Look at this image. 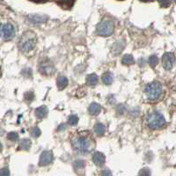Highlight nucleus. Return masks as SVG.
Wrapping results in <instances>:
<instances>
[{"label":"nucleus","instance_id":"nucleus-1","mask_svg":"<svg viewBox=\"0 0 176 176\" xmlns=\"http://www.w3.org/2000/svg\"><path fill=\"white\" fill-rule=\"evenodd\" d=\"M37 39L35 34L33 32H26L22 34L19 42V49L24 52H28L32 50L35 47Z\"/></svg>","mask_w":176,"mask_h":176},{"label":"nucleus","instance_id":"nucleus-2","mask_svg":"<svg viewBox=\"0 0 176 176\" xmlns=\"http://www.w3.org/2000/svg\"><path fill=\"white\" fill-rule=\"evenodd\" d=\"M145 93L151 101H155L159 98L162 93V86L158 82H153V83L147 85L145 88Z\"/></svg>","mask_w":176,"mask_h":176},{"label":"nucleus","instance_id":"nucleus-3","mask_svg":"<svg viewBox=\"0 0 176 176\" xmlns=\"http://www.w3.org/2000/svg\"><path fill=\"white\" fill-rule=\"evenodd\" d=\"M165 123H166V120L164 116L158 112H154L149 116L148 125L153 130L160 129L161 127L165 125Z\"/></svg>","mask_w":176,"mask_h":176},{"label":"nucleus","instance_id":"nucleus-4","mask_svg":"<svg viewBox=\"0 0 176 176\" xmlns=\"http://www.w3.org/2000/svg\"><path fill=\"white\" fill-rule=\"evenodd\" d=\"M114 29H115V26L111 20L105 19L98 25L97 32L101 36L107 37V36L111 35L114 33Z\"/></svg>","mask_w":176,"mask_h":176},{"label":"nucleus","instance_id":"nucleus-5","mask_svg":"<svg viewBox=\"0 0 176 176\" xmlns=\"http://www.w3.org/2000/svg\"><path fill=\"white\" fill-rule=\"evenodd\" d=\"M72 145L75 150H77L79 153H86L90 151L91 147V143L85 137L81 136L73 140Z\"/></svg>","mask_w":176,"mask_h":176},{"label":"nucleus","instance_id":"nucleus-6","mask_svg":"<svg viewBox=\"0 0 176 176\" xmlns=\"http://www.w3.org/2000/svg\"><path fill=\"white\" fill-rule=\"evenodd\" d=\"M15 35V28L10 23L0 25V37L4 40H12Z\"/></svg>","mask_w":176,"mask_h":176},{"label":"nucleus","instance_id":"nucleus-7","mask_svg":"<svg viewBox=\"0 0 176 176\" xmlns=\"http://www.w3.org/2000/svg\"><path fill=\"white\" fill-rule=\"evenodd\" d=\"M39 71L42 75L49 76V75H51L54 73L55 67H54V65L51 63L50 61L49 60V59H46V60L42 61V63L40 64V65H39Z\"/></svg>","mask_w":176,"mask_h":176},{"label":"nucleus","instance_id":"nucleus-8","mask_svg":"<svg viewBox=\"0 0 176 176\" xmlns=\"http://www.w3.org/2000/svg\"><path fill=\"white\" fill-rule=\"evenodd\" d=\"M175 62V57L173 53L167 52L166 54H164L162 57V64L164 69L167 70H170L173 66V64Z\"/></svg>","mask_w":176,"mask_h":176},{"label":"nucleus","instance_id":"nucleus-9","mask_svg":"<svg viewBox=\"0 0 176 176\" xmlns=\"http://www.w3.org/2000/svg\"><path fill=\"white\" fill-rule=\"evenodd\" d=\"M53 159H54V156H53L52 152H50V151H44L41 154L40 160H39V166H41V167L48 166L53 161Z\"/></svg>","mask_w":176,"mask_h":176},{"label":"nucleus","instance_id":"nucleus-10","mask_svg":"<svg viewBox=\"0 0 176 176\" xmlns=\"http://www.w3.org/2000/svg\"><path fill=\"white\" fill-rule=\"evenodd\" d=\"M93 161L96 166L101 167L102 165H104V163L106 161V157H105V155L103 153H100V152H96V153H93Z\"/></svg>","mask_w":176,"mask_h":176},{"label":"nucleus","instance_id":"nucleus-11","mask_svg":"<svg viewBox=\"0 0 176 176\" xmlns=\"http://www.w3.org/2000/svg\"><path fill=\"white\" fill-rule=\"evenodd\" d=\"M124 48H125V42L123 41H118L112 46V53L115 55H118L124 49Z\"/></svg>","mask_w":176,"mask_h":176},{"label":"nucleus","instance_id":"nucleus-12","mask_svg":"<svg viewBox=\"0 0 176 176\" xmlns=\"http://www.w3.org/2000/svg\"><path fill=\"white\" fill-rule=\"evenodd\" d=\"M48 107H45V106H42V107H38L35 109V116H37V118L39 119H42L44 117H46L47 115H48Z\"/></svg>","mask_w":176,"mask_h":176},{"label":"nucleus","instance_id":"nucleus-13","mask_svg":"<svg viewBox=\"0 0 176 176\" xmlns=\"http://www.w3.org/2000/svg\"><path fill=\"white\" fill-rule=\"evenodd\" d=\"M101 110V106L98 104V103H92L89 107V113L92 115V116H98Z\"/></svg>","mask_w":176,"mask_h":176},{"label":"nucleus","instance_id":"nucleus-14","mask_svg":"<svg viewBox=\"0 0 176 176\" xmlns=\"http://www.w3.org/2000/svg\"><path fill=\"white\" fill-rule=\"evenodd\" d=\"M48 18L47 17H44V16H41V15H33L29 18V20L30 22L33 24H36V23H43L45 22Z\"/></svg>","mask_w":176,"mask_h":176},{"label":"nucleus","instance_id":"nucleus-15","mask_svg":"<svg viewBox=\"0 0 176 176\" xmlns=\"http://www.w3.org/2000/svg\"><path fill=\"white\" fill-rule=\"evenodd\" d=\"M56 85H57V88L59 90H64L68 85V79H67V78H65V77L61 76V77H59L57 79Z\"/></svg>","mask_w":176,"mask_h":176},{"label":"nucleus","instance_id":"nucleus-16","mask_svg":"<svg viewBox=\"0 0 176 176\" xmlns=\"http://www.w3.org/2000/svg\"><path fill=\"white\" fill-rule=\"evenodd\" d=\"M98 80H99V78H98L97 75L90 74L88 75L87 78H86V84L89 86H94L97 85Z\"/></svg>","mask_w":176,"mask_h":176},{"label":"nucleus","instance_id":"nucleus-17","mask_svg":"<svg viewBox=\"0 0 176 176\" xmlns=\"http://www.w3.org/2000/svg\"><path fill=\"white\" fill-rule=\"evenodd\" d=\"M102 81H103V83L105 84V85H111L113 83V81H114V76L112 74L111 72H106V73H104V74L102 75Z\"/></svg>","mask_w":176,"mask_h":176},{"label":"nucleus","instance_id":"nucleus-18","mask_svg":"<svg viewBox=\"0 0 176 176\" xmlns=\"http://www.w3.org/2000/svg\"><path fill=\"white\" fill-rule=\"evenodd\" d=\"M74 2L75 0H59L58 1L59 5L65 9H69L70 7H72V5H74Z\"/></svg>","mask_w":176,"mask_h":176},{"label":"nucleus","instance_id":"nucleus-19","mask_svg":"<svg viewBox=\"0 0 176 176\" xmlns=\"http://www.w3.org/2000/svg\"><path fill=\"white\" fill-rule=\"evenodd\" d=\"M31 147V141L29 139H23L20 144H19V149L20 150H26V151H28Z\"/></svg>","mask_w":176,"mask_h":176},{"label":"nucleus","instance_id":"nucleus-20","mask_svg":"<svg viewBox=\"0 0 176 176\" xmlns=\"http://www.w3.org/2000/svg\"><path fill=\"white\" fill-rule=\"evenodd\" d=\"M94 131L99 136H102L105 133V126L103 125L102 123H101V122H99V123H97L96 125L94 126Z\"/></svg>","mask_w":176,"mask_h":176},{"label":"nucleus","instance_id":"nucleus-21","mask_svg":"<svg viewBox=\"0 0 176 176\" xmlns=\"http://www.w3.org/2000/svg\"><path fill=\"white\" fill-rule=\"evenodd\" d=\"M122 63L123 65H133L135 63L134 57L131 56V55H125V56L122 57Z\"/></svg>","mask_w":176,"mask_h":176},{"label":"nucleus","instance_id":"nucleus-22","mask_svg":"<svg viewBox=\"0 0 176 176\" xmlns=\"http://www.w3.org/2000/svg\"><path fill=\"white\" fill-rule=\"evenodd\" d=\"M68 122H69L70 125L71 126H75L78 124V122H79V117L76 116V115H72V116H70L69 117V119H68Z\"/></svg>","mask_w":176,"mask_h":176},{"label":"nucleus","instance_id":"nucleus-23","mask_svg":"<svg viewBox=\"0 0 176 176\" xmlns=\"http://www.w3.org/2000/svg\"><path fill=\"white\" fill-rule=\"evenodd\" d=\"M85 161L83 160H77V161H75L74 164H73V167L76 170H80V169H82L85 167Z\"/></svg>","mask_w":176,"mask_h":176},{"label":"nucleus","instance_id":"nucleus-24","mask_svg":"<svg viewBox=\"0 0 176 176\" xmlns=\"http://www.w3.org/2000/svg\"><path fill=\"white\" fill-rule=\"evenodd\" d=\"M158 62V59L156 56H152L150 58H149V64L151 65V66L154 68L156 65H157Z\"/></svg>","mask_w":176,"mask_h":176},{"label":"nucleus","instance_id":"nucleus-25","mask_svg":"<svg viewBox=\"0 0 176 176\" xmlns=\"http://www.w3.org/2000/svg\"><path fill=\"white\" fill-rule=\"evenodd\" d=\"M41 130L40 129L38 128V127H34V128H33L32 130H31V135H32L34 137H40V135H41Z\"/></svg>","mask_w":176,"mask_h":176},{"label":"nucleus","instance_id":"nucleus-26","mask_svg":"<svg viewBox=\"0 0 176 176\" xmlns=\"http://www.w3.org/2000/svg\"><path fill=\"white\" fill-rule=\"evenodd\" d=\"M7 138L11 141H16V140L19 139V135L17 134L16 132H11L7 135Z\"/></svg>","mask_w":176,"mask_h":176},{"label":"nucleus","instance_id":"nucleus-27","mask_svg":"<svg viewBox=\"0 0 176 176\" xmlns=\"http://www.w3.org/2000/svg\"><path fill=\"white\" fill-rule=\"evenodd\" d=\"M126 108L124 106H122V105H119L118 107H116V112H117V114H119V115H123L124 114V112H125Z\"/></svg>","mask_w":176,"mask_h":176},{"label":"nucleus","instance_id":"nucleus-28","mask_svg":"<svg viewBox=\"0 0 176 176\" xmlns=\"http://www.w3.org/2000/svg\"><path fill=\"white\" fill-rule=\"evenodd\" d=\"M158 2L159 3V5H161L162 7H167L168 5H170L171 0H158Z\"/></svg>","mask_w":176,"mask_h":176},{"label":"nucleus","instance_id":"nucleus-29","mask_svg":"<svg viewBox=\"0 0 176 176\" xmlns=\"http://www.w3.org/2000/svg\"><path fill=\"white\" fill-rule=\"evenodd\" d=\"M150 174H151V172L148 168H144L139 173V175H150Z\"/></svg>","mask_w":176,"mask_h":176},{"label":"nucleus","instance_id":"nucleus-30","mask_svg":"<svg viewBox=\"0 0 176 176\" xmlns=\"http://www.w3.org/2000/svg\"><path fill=\"white\" fill-rule=\"evenodd\" d=\"M25 99L27 101H32L34 99V93L32 92H29V93H27L25 94Z\"/></svg>","mask_w":176,"mask_h":176},{"label":"nucleus","instance_id":"nucleus-31","mask_svg":"<svg viewBox=\"0 0 176 176\" xmlns=\"http://www.w3.org/2000/svg\"><path fill=\"white\" fill-rule=\"evenodd\" d=\"M9 174H10V172L8 168H3V169H1V171H0V175L5 176V175H9Z\"/></svg>","mask_w":176,"mask_h":176},{"label":"nucleus","instance_id":"nucleus-32","mask_svg":"<svg viewBox=\"0 0 176 176\" xmlns=\"http://www.w3.org/2000/svg\"><path fill=\"white\" fill-rule=\"evenodd\" d=\"M65 130V124H61V125L58 127V130L61 131V130Z\"/></svg>","mask_w":176,"mask_h":176},{"label":"nucleus","instance_id":"nucleus-33","mask_svg":"<svg viewBox=\"0 0 176 176\" xmlns=\"http://www.w3.org/2000/svg\"><path fill=\"white\" fill-rule=\"evenodd\" d=\"M102 174H103V175H104V174H108V175H111V173L107 170V171L105 172V173H102Z\"/></svg>","mask_w":176,"mask_h":176},{"label":"nucleus","instance_id":"nucleus-34","mask_svg":"<svg viewBox=\"0 0 176 176\" xmlns=\"http://www.w3.org/2000/svg\"><path fill=\"white\" fill-rule=\"evenodd\" d=\"M35 2H42V1H46V0H34Z\"/></svg>","mask_w":176,"mask_h":176},{"label":"nucleus","instance_id":"nucleus-35","mask_svg":"<svg viewBox=\"0 0 176 176\" xmlns=\"http://www.w3.org/2000/svg\"><path fill=\"white\" fill-rule=\"evenodd\" d=\"M2 149H3V146H2V144L0 143V152L2 151Z\"/></svg>","mask_w":176,"mask_h":176},{"label":"nucleus","instance_id":"nucleus-36","mask_svg":"<svg viewBox=\"0 0 176 176\" xmlns=\"http://www.w3.org/2000/svg\"><path fill=\"white\" fill-rule=\"evenodd\" d=\"M141 1H143V2H150V1H152V0H141Z\"/></svg>","mask_w":176,"mask_h":176},{"label":"nucleus","instance_id":"nucleus-37","mask_svg":"<svg viewBox=\"0 0 176 176\" xmlns=\"http://www.w3.org/2000/svg\"><path fill=\"white\" fill-rule=\"evenodd\" d=\"M120 1H122V0H120Z\"/></svg>","mask_w":176,"mask_h":176},{"label":"nucleus","instance_id":"nucleus-38","mask_svg":"<svg viewBox=\"0 0 176 176\" xmlns=\"http://www.w3.org/2000/svg\"><path fill=\"white\" fill-rule=\"evenodd\" d=\"M175 2H176V0H175Z\"/></svg>","mask_w":176,"mask_h":176}]
</instances>
